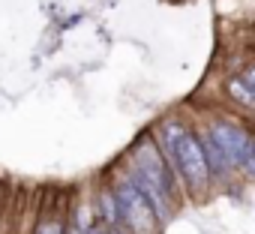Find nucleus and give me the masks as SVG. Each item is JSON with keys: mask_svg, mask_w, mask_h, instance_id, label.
<instances>
[{"mask_svg": "<svg viewBox=\"0 0 255 234\" xmlns=\"http://www.w3.org/2000/svg\"><path fill=\"white\" fill-rule=\"evenodd\" d=\"M162 150H165V159L171 162V168L177 171V177L192 189V192H201L207 183H210V168H207V159H204V144L201 138L183 126V123H165L162 126Z\"/></svg>", "mask_w": 255, "mask_h": 234, "instance_id": "obj_1", "label": "nucleus"}, {"mask_svg": "<svg viewBox=\"0 0 255 234\" xmlns=\"http://www.w3.org/2000/svg\"><path fill=\"white\" fill-rule=\"evenodd\" d=\"M207 138L219 147V153L231 162V168H243L246 177H252L255 168V144L252 135L246 129H240L237 123H213Z\"/></svg>", "mask_w": 255, "mask_h": 234, "instance_id": "obj_2", "label": "nucleus"}, {"mask_svg": "<svg viewBox=\"0 0 255 234\" xmlns=\"http://www.w3.org/2000/svg\"><path fill=\"white\" fill-rule=\"evenodd\" d=\"M132 162H135V174H141L144 180H150L153 186H159L165 195L174 198V177L168 168V159L162 153V147L144 132L138 138V144L132 147Z\"/></svg>", "mask_w": 255, "mask_h": 234, "instance_id": "obj_3", "label": "nucleus"}, {"mask_svg": "<svg viewBox=\"0 0 255 234\" xmlns=\"http://www.w3.org/2000/svg\"><path fill=\"white\" fill-rule=\"evenodd\" d=\"M114 198H117V207H120V222L132 234H153L156 231V216H153L150 204L141 198V192L132 186L129 177L114 189Z\"/></svg>", "mask_w": 255, "mask_h": 234, "instance_id": "obj_4", "label": "nucleus"}, {"mask_svg": "<svg viewBox=\"0 0 255 234\" xmlns=\"http://www.w3.org/2000/svg\"><path fill=\"white\" fill-rule=\"evenodd\" d=\"M99 210H102V225H123L120 222V207H117V198H114V192L111 189H102V195H99Z\"/></svg>", "mask_w": 255, "mask_h": 234, "instance_id": "obj_5", "label": "nucleus"}, {"mask_svg": "<svg viewBox=\"0 0 255 234\" xmlns=\"http://www.w3.org/2000/svg\"><path fill=\"white\" fill-rule=\"evenodd\" d=\"M225 87H228V93H231V96H234L240 105H246V108L252 105V96H255V93H252V90H249V87H246V84H243L237 75H231V78L225 81Z\"/></svg>", "mask_w": 255, "mask_h": 234, "instance_id": "obj_6", "label": "nucleus"}, {"mask_svg": "<svg viewBox=\"0 0 255 234\" xmlns=\"http://www.w3.org/2000/svg\"><path fill=\"white\" fill-rule=\"evenodd\" d=\"M33 234H66V222H63L60 216L42 219V222L36 225V231H33Z\"/></svg>", "mask_w": 255, "mask_h": 234, "instance_id": "obj_7", "label": "nucleus"}, {"mask_svg": "<svg viewBox=\"0 0 255 234\" xmlns=\"http://www.w3.org/2000/svg\"><path fill=\"white\" fill-rule=\"evenodd\" d=\"M66 234H81V231H75V228H66Z\"/></svg>", "mask_w": 255, "mask_h": 234, "instance_id": "obj_8", "label": "nucleus"}]
</instances>
